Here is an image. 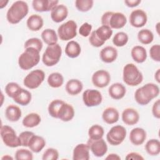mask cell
<instances>
[{
  "label": "cell",
  "mask_w": 160,
  "mask_h": 160,
  "mask_svg": "<svg viewBox=\"0 0 160 160\" xmlns=\"http://www.w3.org/2000/svg\"><path fill=\"white\" fill-rule=\"evenodd\" d=\"M46 146V140L41 136L34 134L31 138L28 148L29 149L35 153H38L42 150Z\"/></svg>",
  "instance_id": "obj_24"
},
{
  "label": "cell",
  "mask_w": 160,
  "mask_h": 160,
  "mask_svg": "<svg viewBox=\"0 0 160 160\" xmlns=\"http://www.w3.org/2000/svg\"><path fill=\"white\" fill-rule=\"evenodd\" d=\"M8 1H4V0H1L0 1V8L2 9L3 8L6 7L7 4L8 3Z\"/></svg>",
  "instance_id": "obj_54"
},
{
  "label": "cell",
  "mask_w": 160,
  "mask_h": 160,
  "mask_svg": "<svg viewBox=\"0 0 160 160\" xmlns=\"http://www.w3.org/2000/svg\"><path fill=\"white\" fill-rule=\"evenodd\" d=\"M118 52L117 49L112 46H106L102 48L99 53L101 61L105 63H111L116 61Z\"/></svg>",
  "instance_id": "obj_20"
},
{
  "label": "cell",
  "mask_w": 160,
  "mask_h": 160,
  "mask_svg": "<svg viewBox=\"0 0 160 160\" xmlns=\"http://www.w3.org/2000/svg\"><path fill=\"white\" fill-rule=\"evenodd\" d=\"M74 114L75 111L72 106L64 102L60 108L58 119L64 122H68L73 119Z\"/></svg>",
  "instance_id": "obj_21"
},
{
  "label": "cell",
  "mask_w": 160,
  "mask_h": 160,
  "mask_svg": "<svg viewBox=\"0 0 160 160\" xmlns=\"http://www.w3.org/2000/svg\"><path fill=\"white\" fill-rule=\"evenodd\" d=\"M47 82L50 87L53 88H58L63 84L64 78L59 72H52L49 75Z\"/></svg>",
  "instance_id": "obj_34"
},
{
  "label": "cell",
  "mask_w": 160,
  "mask_h": 160,
  "mask_svg": "<svg viewBox=\"0 0 160 160\" xmlns=\"http://www.w3.org/2000/svg\"><path fill=\"white\" fill-rule=\"evenodd\" d=\"M97 37L102 42H105L111 37L112 30L111 28L107 26H101L94 31Z\"/></svg>",
  "instance_id": "obj_35"
},
{
  "label": "cell",
  "mask_w": 160,
  "mask_h": 160,
  "mask_svg": "<svg viewBox=\"0 0 160 160\" xmlns=\"http://www.w3.org/2000/svg\"><path fill=\"white\" fill-rule=\"evenodd\" d=\"M126 159L129 160V159H136V160H143L144 158L142 156V155L138 152H131L128 153L126 158Z\"/></svg>",
  "instance_id": "obj_50"
},
{
  "label": "cell",
  "mask_w": 160,
  "mask_h": 160,
  "mask_svg": "<svg viewBox=\"0 0 160 160\" xmlns=\"http://www.w3.org/2000/svg\"><path fill=\"white\" fill-rule=\"evenodd\" d=\"M58 158L59 152L58 150L52 148H48L42 156V160H57Z\"/></svg>",
  "instance_id": "obj_44"
},
{
  "label": "cell",
  "mask_w": 160,
  "mask_h": 160,
  "mask_svg": "<svg viewBox=\"0 0 160 160\" xmlns=\"http://www.w3.org/2000/svg\"><path fill=\"white\" fill-rule=\"evenodd\" d=\"M64 102V101L61 99H54L52 101L49 103L48 108L49 114L52 118H58L59 111L60 110V108L62 104Z\"/></svg>",
  "instance_id": "obj_38"
},
{
  "label": "cell",
  "mask_w": 160,
  "mask_h": 160,
  "mask_svg": "<svg viewBox=\"0 0 160 160\" xmlns=\"http://www.w3.org/2000/svg\"><path fill=\"white\" fill-rule=\"evenodd\" d=\"M127 131L126 128L121 125L112 126L106 134L107 141L112 146L121 144L126 137Z\"/></svg>",
  "instance_id": "obj_9"
},
{
  "label": "cell",
  "mask_w": 160,
  "mask_h": 160,
  "mask_svg": "<svg viewBox=\"0 0 160 160\" xmlns=\"http://www.w3.org/2000/svg\"><path fill=\"white\" fill-rule=\"evenodd\" d=\"M91 81L94 86L103 88L109 84L111 81V76L109 72L106 70H98L93 73Z\"/></svg>",
  "instance_id": "obj_13"
},
{
  "label": "cell",
  "mask_w": 160,
  "mask_h": 160,
  "mask_svg": "<svg viewBox=\"0 0 160 160\" xmlns=\"http://www.w3.org/2000/svg\"><path fill=\"white\" fill-rule=\"evenodd\" d=\"M119 113L117 109L113 107H108L102 112V119L104 122L112 124L118 121Z\"/></svg>",
  "instance_id": "obj_23"
},
{
  "label": "cell",
  "mask_w": 160,
  "mask_h": 160,
  "mask_svg": "<svg viewBox=\"0 0 160 160\" xmlns=\"http://www.w3.org/2000/svg\"><path fill=\"white\" fill-rule=\"evenodd\" d=\"M132 59L137 63H142L147 59L146 49L142 46H135L131 51Z\"/></svg>",
  "instance_id": "obj_28"
},
{
  "label": "cell",
  "mask_w": 160,
  "mask_h": 160,
  "mask_svg": "<svg viewBox=\"0 0 160 160\" xmlns=\"http://www.w3.org/2000/svg\"><path fill=\"white\" fill-rule=\"evenodd\" d=\"M152 113L154 118L157 119L160 118V100H156L152 107Z\"/></svg>",
  "instance_id": "obj_49"
},
{
  "label": "cell",
  "mask_w": 160,
  "mask_h": 160,
  "mask_svg": "<svg viewBox=\"0 0 160 160\" xmlns=\"http://www.w3.org/2000/svg\"><path fill=\"white\" fill-rule=\"evenodd\" d=\"M149 55L151 58L156 61L160 62V46L155 44L151 47L149 49Z\"/></svg>",
  "instance_id": "obj_46"
},
{
  "label": "cell",
  "mask_w": 160,
  "mask_h": 160,
  "mask_svg": "<svg viewBox=\"0 0 160 160\" xmlns=\"http://www.w3.org/2000/svg\"><path fill=\"white\" fill-rule=\"evenodd\" d=\"M147 137L146 131L141 128H133L129 134V140L135 146H139L144 143Z\"/></svg>",
  "instance_id": "obj_18"
},
{
  "label": "cell",
  "mask_w": 160,
  "mask_h": 160,
  "mask_svg": "<svg viewBox=\"0 0 160 160\" xmlns=\"http://www.w3.org/2000/svg\"><path fill=\"white\" fill-rule=\"evenodd\" d=\"M148 21V16L144 11L137 9L132 11L129 15V22L134 28L143 27Z\"/></svg>",
  "instance_id": "obj_14"
},
{
  "label": "cell",
  "mask_w": 160,
  "mask_h": 160,
  "mask_svg": "<svg viewBox=\"0 0 160 160\" xmlns=\"http://www.w3.org/2000/svg\"><path fill=\"white\" fill-rule=\"evenodd\" d=\"M59 3L57 0H34L32 2L33 9L37 12H48Z\"/></svg>",
  "instance_id": "obj_15"
},
{
  "label": "cell",
  "mask_w": 160,
  "mask_h": 160,
  "mask_svg": "<svg viewBox=\"0 0 160 160\" xmlns=\"http://www.w3.org/2000/svg\"><path fill=\"white\" fill-rule=\"evenodd\" d=\"M87 144L92 154L96 157H102L108 151L107 144L102 138L99 139H89Z\"/></svg>",
  "instance_id": "obj_12"
},
{
  "label": "cell",
  "mask_w": 160,
  "mask_h": 160,
  "mask_svg": "<svg viewBox=\"0 0 160 160\" xmlns=\"http://www.w3.org/2000/svg\"><path fill=\"white\" fill-rule=\"evenodd\" d=\"M34 134V132L31 131H26L21 132L20 134L19 135V138L21 141V146L24 147H28L29 142Z\"/></svg>",
  "instance_id": "obj_45"
},
{
  "label": "cell",
  "mask_w": 160,
  "mask_h": 160,
  "mask_svg": "<svg viewBox=\"0 0 160 160\" xmlns=\"http://www.w3.org/2000/svg\"><path fill=\"white\" fill-rule=\"evenodd\" d=\"M159 94V86L154 83L149 82L136 89L134 93V99L138 104L145 106L158 97Z\"/></svg>",
  "instance_id": "obj_1"
},
{
  "label": "cell",
  "mask_w": 160,
  "mask_h": 160,
  "mask_svg": "<svg viewBox=\"0 0 160 160\" xmlns=\"http://www.w3.org/2000/svg\"><path fill=\"white\" fill-rule=\"evenodd\" d=\"M102 101V96L100 91L94 89H88L82 93V101L87 107L99 106Z\"/></svg>",
  "instance_id": "obj_11"
},
{
  "label": "cell",
  "mask_w": 160,
  "mask_h": 160,
  "mask_svg": "<svg viewBox=\"0 0 160 160\" xmlns=\"http://www.w3.org/2000/svg\"><path fill=\"white\" fill-rule=\"evenodd\" d=\"M65 89L69 95L76 96L82 91L83 84L79 79H71L66 82Z\"/></svg>",
  "instance_id": "obj_25"
},
{
  "label": "cell",
  "mask_w": 160,
  "mask_h": 160,
  "mask_svg": "<svg viewBox=\"0 0 160 160\" xmlns=\"http://www.w3.org/2000/svg\"><path fill=\"white\" fill-rule=\"evenodd\" d=\"M145 150L151 156H157L160 153V142L157 139H151L145 144Z\"/></svg>",
  "instance_id": "obj_33"
},
{
  "label": "cell",
  "mask_w": 160,
  "mask_h": 160,
  "mask_svg": "<svg viewBox=\"0 0 160 160\" xmlns=\"http://www.w3.org/2000/svg\"><path fill=\"white\" fill-rule=\"evenodd\" d=\"M92 28V26L91 24L88 22H84L80 26L79 33L82 37H88L89 34H91Z\"/></svg>",
  "instance_id": "obj_47"
},
{
  "label": "cell",
  "mask_w": 160,
  "mask_h": 160,
  "mask_svg": "<svg viewBox=\"0 0 160 160\" xmlns=\"http://www.w3.org/2000/svg\"><path fill=\"white\" fill-rule=\"evenodd\" d=\"M101 20L102 26L116 29L122 28L127 23L126 16L120 12L107 11L102 14Z\"/></svg>",
  "instance_id": "obj_5"
},
{
  "label": "cell",
  "mask_w": 160,
  "mask_h": 160,
  "mask_svg": "<svg viewBox=\"0 0 160 160\" xmlns=\"http://www.w3.org/2000/svg\"><path fill=\"white\" fill-rule=\"evenodd\" d=\"M16 160H32L33 154L31 151L26 149H19L15 152Z\"/></svg>",
  "instance_id": "obj_41"
},
{
  "label": "cell",
  "mask_w": 160,
  "mask_h": 160,
  "mask_svg": "<svg viewBox=\"0 0 160 160\" xmlns=\"http://www.w3.org/2000/svg\"><path fill=\"white\" fill-rule=\"evenodd\" d=\"M138 39L142 44H149L153 41L154 34L148 29H142L138 33Z\"/></svg>",
  "instance_id": "obj_36"
},
{
  "label": "cell",
  "mask_w": 160,
  "mask_h": 160,
  "mask_svg": "<svg viewBox=\"0 0 160 160\" xmlns=\"http://www.w3.org/2000/svg\"><path fill=\"white\" fill-rule=\"evenodd\" d=\"M122 79L127 85L136 86L142 82L143 75L135 64L128 63L123 68Z\"/></svg>",
  "instance_id": "obj_4"
},
{
  "label": "cell",
  "mask_w": 160,
  "mask_h": 160,
  "mask_svg": "<svg viewBox=\"0 0 160 160\" xmlns=\"http://www.w3.org/2000/svg\"><path fill=\"white\" fill-rule=\"evenodd\" d=\"M62 55V48L59 44L48 46L42 57V61L44 65L51 67L58 64Z\"/></svg>",
  "instance_id": "obj_6"
},
{
  "label": "cell",
  "mask_w": 160,
  "mask_h": 160,
  "mask_svg": "<svg viewBox=\"0 0 160 160\" xmlns=\"http://www.w3.org/2000/svg\"><path fill=\"white\" fill-rule=\"evenodd\" d=\"M121 118L123 122L128 126H132L137 124L139 120V114L134 108H128L123 110Z\"/></svg>",
  "instance_id": "obj_16"
},
{
  "label": "cell",
  "mask_w": 160,
  "mask_h": 160,
  "mask_svg": "<svg viewBox=\"0 0 160 160\" xmlns=\"http://www.w3.org/2000/svg\"><path fill=\"white\" fill-rule=\"evenodd\" d=\"M12 99L15 102L19 105L27 106L31 101L32 95L29 91L21 88Z\"/></svg>",
  "instance_id": "obj_26"
},
{
  "label": "cell",
  "mask_w": 160,
  "mask_h": 160,
  "mask_svg": "<svg viewBox=\"0 0 160 160\" xmlns=\"http://www.w3.org/2000/svg\"><path fill=\"white\" fill-rule=\"evenodd\" d=\"M154 79L156 81L159 83L160 82V69H158L154 74Z\"/></svg>",
  "instance_id": "obj_53"
},
{
  "label": "cell",
  "mask_w": 160,
  "mask_h": 160,
  "mask_svg": "<svg viewBox=\"0 0 160 160\" xmlns=\"http://www.w3.org/2000/svg\"><path fill=\"white\" fill-rule=\"evenodd\" d=\"M5 116L8 120L11 122L18 121L22 116V112L19 107L14 104L7 106L5 110Z\"/></svg>",
  "instance_id": "obj_29"
},
{
  "label": "cell",
  "mask_w": 160,
  "mask_h": 160,
  "mask_svg": "<svg viewBox=\"0 0 160 160\" xmlns=\"http://www.w3.org/2000/svg\"><path fill=\"white\" fill-rule=\"evenodd\" d=\"M45 73L41 69H35L28 73L23 80L24 85L31 89L38 88L44 81Z\"/></svg>",
  "instance_id": "obj_10"
},
{
  "label": "cell",
  "mask_w": 160,
  "mask_h": 160,
  "mask_svg": "<svg viewBox=\"0 0 160 160\" xmlns=\"http://www.w3.org/2000/svg\"><path fill=\"white\" fill-rule=\"evenodd\" d=\"M81 52L80 44L75 41H69L65 47V53L70 58L78 57Z\"/></svg>",
  "instance_id": "obj_30"
},
{
  "label": "cell",
  "mask_w": 160,
  "mask_h": 160,
  "mask_svg": "<svg viewBox=\"0 0 160 160\" xmlns=\"http://www.w3.org/2000/svg\"><path fill=\"white\" fill-rule=\"evenodd\" d=\"M141 0H126L124 1L125 4L129 8H134L138 6L140 3Z\"/></svg>",
  "instance_id": "obj_51"
},
{
  "label": "cell",
  "mask_w": 160,
  "mask_h": 160,
  "mask_svg": "<svg viewBox=\"0 0 160 160\" xmlns=\"http://www.w3.org/2000/svg\"><path fill=\"white\" fill-rule=\"evenodd\" d=\"M89 148L84 143L78 144L75 146L72 153L73 160H89Z\"/></svg>",
  "instance_id": "obj_19"
},
{
  "label": "cell",
  "mask_w": 160,
  "mask_h": 160,
  "mask_svg": "<svg viewBox=\"0 0 160 160\" xmlns=\"http://www.w3.org/2000/svg\"><path fill=\"white\" fill-rule=\"evenodd\" d=\"M41 121V116L36 112H31L27 114L22 119V123L24 127L31 128L38 126Z\"/></svg>",
  "instance_id": "obj_32"
},
{
  "label": "cell",
  "mask_w": 160,
  "mask_h": 160,
  "mask_svg": "<svg viewBox=\"0 0 160 160\" xmlns=\"http://www.w3.org/2000/svg\"><path fill=\"white\" fill-rule=\"evenodd\" d=\"M44 24L42 18L38 14L31 15L26 21L28 28L32 31H38L40 30Z\"/></svg>",
  "instance_id": "obj_27"
},
{
  "label": "cell",
  "mask_w": 160,
  "mask_h": 160,
  "mask_svg": "<svg viewBox=\"0 0 160 160\" xmlns=\"http://www.w3.org/2000/svg\"><path fill=\"white\" fill-rule=\"evenodd\" d=\"M43 44L42 41L38 38H32L28 39L24 45V49L28 48H33L39 51V52L41 51L42 48Z\"/></svg>",
  "instance_id": "obj_42"
},
{
  "label": "cell",
  "mask_w": 160,
  "mask_h": 160,
  "mask_svg": "<svg viewBox=\"0 0 160 160\" xmlns=\"http://www.w3.org/2000/svg\"><path fill=\"white\" fill-rule=\"evenodd\" d=\"M77 24L73 20H69L60 25L58 29V36L62 41H69L77 35Z\"/></svg>",
  "instance_id": "obj_8"
},
{
  "label": "cell",
  "mask_w": 160,
  "mask_h": 160,
  "mask_svg": "<svg viewBox=\"0 0 160 160\" xmlns=\"http://www.w3.org/2000/svg\"><path fill=\"white\" fill-rule=\"evenodd\" d=\"M1 137L3 143L9 148H17L21 146L19 136H17L14 129L9 126H1Z\"/></svg>",
  "instance_id": "obj_7"
},
{
  "label": "cell",
  "mask_w": 160,
  "mask_h": 160,
  "mask_svg": "<svg viewBox=\"0 0 160 160\" xmlns=\"http://www.w3.org/2000/svg\"><path fill=\"white\" fill-rule=\"evenodd\" d=\"M104 134V128L99 125L94 124L91 126L88 130L89 139H99L102 138Z\"/></svg>",
  "instance_id": "obj_37"
},
{
  "label": "cell",
  "mask_w": 160,
  "mask_h": 160,
  "mask_svg": "<svg viewBox=\"0 0 160 160\" xmlns=\"http://www.w3.org/2000/svg\"><path fill=\"white\" fill-rule=\"evenodd\" d=\"M1 159H13V158L11 156H10L9 155H8V154H6V155L4 156L3 157H2Z\"/></svg>",
  "instance_id": "obj_55"
},
{
  "label": "cell",
  "mask_w": 160,
  "mask_h": 160,
  "mask_svg": "<svg viewBox=\"0 0 160 160\" xmlns=\"http://www.w3.org/2000/svg\"><path fill=\"white\" fill-rule=\"evenodd\" d=\"M29 12V6L26 2L24 1H16L14 2L8 9L6 13L8 21L16 24L24 19Z\"/></svg>",
  "instance_id": "obj_2"
},
{
  "label": "cell",
  "mask_w": 160,
  "mask_h": 160,
  "mask_svg": "<svg viewBox=\"0 0 160 160\" xmlns=\"http://www.w3.org/2000/svg\"><path fill=\"white\" fill-rule=\"evenodd\" d=\"M106 160H120L121 157L115 153H111L108 155V156L105 158Z\"/></svg>",
  "instance_id": "obj_52"
},
{
  "label": "cell",
  "mask_w": 160,
  "mask_h": 160,
  "mask_svg": "<svg viewBox=\"0 0 160 160\" xmlns=\"http://www.w3.org/2000/svg\"><path fill=\"white\" fill-rule=\"evenodd\" d=\"M109 95L115 100L123 98L126 93V87L120 82H116L110 86L108 89Z\"/></svg>",
  "instance_id": "obj_22"
},
{
  "label": "cell",
  "mask_w": 160,
  "mask_h": 160,
  "mask_svg": "<svg viewBox=\"0 0 160 160\" xmlns=\"http://www.w3.org/2000/svg\"><path fill=\"white\" fill-rule=\"evenodd\" d=\"M94 1L92 0H76L75 1V6L76 9L81 12H88L93 6Z\"/></svg>",
  "instance_id": "obj_40"
},
{
  "label": "cell",
  "mask_w": 160,
  "mask_h": 160,
  "mask_svg": "<svg viewBox=\"0 0 160 160\" xmlns=\"http://www.w3.org/2000/svg\"><path fill=\"white\" fill-rule=\"evenodd\" d=\"M21 87L16 82H11L8 83L5 86V92L8 97L13 98Z\"/></svg>",
  "instance_id": "obj_43"
},
{
  "label": "cell",
  "mask_w": 160,
  "mask_h": 160,
  "mask_svg": "<svg viewBox=\"0 0 160 160\" xmlns=\"http://www.w3.org/2000/svg\"><path fill=\"white\" fill-rule=\"evenodd\" d=\"M89 43L91 44V45L93 47H95V48H99V47L102 46L105 43V42L101 41L97 37L94 31H93L91 33L89 38Z\"/></svg>",
  "instance_id": "obj_48"
},
{
  "label": "cell",
  "mask_w": 160,
  "mask_h": 160,
  "mask_svg": "<svg viewBox=\"0 0 160 160\" xmlns=\"http://www.w3.org/2000/svg\"><path fill=\"white\" fill-rule=\"evenodd\" d=\"M128 35L124 32H117L112 38V43L117 47H123L128 42Z\"/></svg>",
  "instance_id": "obj_39"
},
{
  "label": "cell",
  "mask_w": 160,
  "mask_h": 160,
  "mask_svg": "<svg viewBox=\"0 0 160 160\" xmlns=\"http://www.w3.org/2000/svg\"><path fill=\"white\" fill-rule=\"evenodd\" d=\"M39 51L33 48H28L19 56L18 64L22 70H29L36 66L40 61Z\"/></svg>",
  "instance_id": "obj_3"
},
{
  "label": "cell",
  "mask_w": 160,
  "mask_h": 160,
  "mask_svg": "<svg viewBox=\"0 0 160 160\" xmlns=\"http://www.w3.org/2000/svg\"><path fill=\"white\" fill-rule=\"evenodd\" d=\"M41 38L48 46L57 44L58 37L56 32L52 29H46L41 32Z\"/></svg>",
  "instance_id": "obj_31"
},
{
  "label": "cell",
  "mask_w": 160,
  "mask_h": 160,
  "mask_svg": "<svg viewBox=\"0 0 160 160\" xmlns=\"http://www.w3.org/2000/svg\"><path fill=\"white\" fill-rule=\"evenodd\" d=\"M68 15V9L64 4H58L51 11V19L59 23L66 19Z\"/></svg>",
  "instance_id": "obj_17"
},
{
  "label": "cell",
  "mask_w": 160,
  "mask_h": 160,
  "mask_svg": "<svg viewBox=\"0 0 160 160\" xmlns=\"http://www.w3.org/2000/svg\"><path fill=\"white\" fill-rule=\"evenodd\" d=\"M159 24V22H158V23L156 24V31H157V32H158V34H159V29H158Z\"/></svg>",
  "instance_id": "obj_56"
}]
</instances>
